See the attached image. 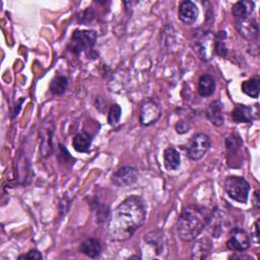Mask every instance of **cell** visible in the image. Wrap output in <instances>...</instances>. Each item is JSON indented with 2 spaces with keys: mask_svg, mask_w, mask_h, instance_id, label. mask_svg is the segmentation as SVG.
<instances>
[{
  "mask_svg": "<svg viewBox=\"0 0 260 260\" xmlns=\"http://www.w3.org/2000/svg\"><path fill=\"white\" fill-rule=\"evenodd\" d=\"M259 237H260L259 236V219H257L254 224V240L256 243H258Z\"/></svg>",
  "mask_w": 260,
  "mask_h": 260,
  "instance_id": "obj_27",
  "label": "cell"
},
{
  "mask_svg": "<svg viewBox=\"0 0 260 260\" xmlns=\"http://www.w3.org/2000/svg\"><path fill=\"white\" fill-rule=\"evenodd\" d=\"M161 110L159 105L152 99L144 100L139 108V121L143 126H150L160 118Z\"/></svg>",
  "mask_w": 260,
  "mask_h": 260,
  "instance_id": "obj_6",
  "label": "cell"
},
{
  "mask_svg": "<svg viewBox=\"0 0 260 260\" xmlns=\"http://www.w3.org/2000/svg\"><path fill=\"white\" fill-rule=\"evenodd\" d=\"M254 205L259 208L260 207V199H259V190H256L254 193Z\"/></svg>",
  "mask_w": 260,
  "mask_h": 260,
  "instance_id": "obj_28",
  "label": "cell"
},
{
  "mask_svg": "<svg viewBox=\"0 0 260 260\" xmlns=\"http://www.w3.org/2000/svg\"><path fill=\"white\" fill-rule=\"evenodd\" d=\"M199 15V10L196 4L192 1H183L178 8V17L185 24L191 25L196 22Z\"/></svg>",
  "mask_w": 260,
  "mask_h": 260,
  "instance_id": "obj_10",
  "label": "cell"
},
{
  "mask_svg": "<svg viewBox=\"0 0 260 260\" xmlns=\"http://www.w3.org/2000/svg\"><path fill=\"white\" fill-rule=\"evenodd\" d=\"M68 87V79L65 75L57 74L55 77L51 80L49 88L52 94L54 95H60L66 91Z\"/></svg>",
  "mask_w": 260,
  "mask_h": 260,
  "instance_id": "obj_20",
  "label": "cell"
},
{
  "mask_svg": "<svg viewBox=\"0 0 260 260\" xmlns=\"http://www.w3.org/2000/svg\"><path fill=\"white\" fill-rule=\"evenodd\" d=\"M188 130H189V126H188V124H187L186 122L180 121V122H178V123L176 124V131H177L178 133L183 134V133L188 132Z\"/></svg>",
  "mask_w": 260,
  "mask_h": 260,
  "instance_id": "obj_26",
  "label": "cell"
},
{
  "mask_svg": "<svg viewBox=\"0 0 260 260\" xmlns=\"http://www.w3.org/2000/svg\"><path fill=\"white\" fill-rule=\"evenodd\" d=\"M80 251L82 254L89 258H95L101 254L102 246L99 240L94 238H89L81 243Z\"/></svg>",
  "mask_w": 260,
  "mask_h": 260,
  "instance_id": "obj_17",
  "label": "cell"
},
{
  "mask_svg": "<svg viewBox=\"0 0 260 260\" xmlns=\"http://www.w3.org/2000/svg\"><path fill=\"white\" fill-rule=\"evenodd\" d=\"M164 162L168 171L177 170L181 165V155L174 147H168L164 151Z\"/></svg>",
  "mask_w": 260,
  "mask_h": 260,
  "instance_id": "obj_18",
  "label": "cell"
},
{
  "mask_svg": "<svg viewBox=\"0 0 260 260\" xmlns=\"http://www.w3.org/2000/svg\"><path fill=\"white\" fill-rule=\"evenodd\" d=\"M212 241L208 237L198 239L191 248L192 259H205L211 253Z\"/></svg>",
  "mask_w": 260,
  "mask_h": 260,
  "instance_id": "obj_12",
  "label": "cell"
},
{
  "mask_svg": "<svg viewBox=\"0 0 260 260\" xmlns=\"http://www.w3.org/2000/svg\"><path fill=\"white\" fill-rule=\"evenodd\" d=\"M92 142V136L85 131L78 132L72 140L73 148L78 152H86Z\"/></svg>",
  "mask_w": 260,
  "mask_h": 260,
  "instance_id": "obj_19",
  "label": "cell"
},
{
  "mask_svg": "<svg viewBox=\"0 0 260 260\" xmlns=\"http://www.w3.org/2000/svg\"><path fill=\"white\" fill-rule=\"evenodd\" d=\"M121 114H122V110L121 107L117 104H114L111 106L109 113H108V122L110 125L114 126L116 125L121 118Z\"/></svg>",
  "mask_w": 260,
  "mask_h": 260,
  "instance_id": "obj_23",
  "label": "cell"
},
{
  "mask_svg": "<svg viewBox=\"0 0 260 260\" xmlns=\"http://www.w3.org/2000/svg\"><path fill=\"white\" fill-rule=\"evenodd\" d=\"M212 211L199 204L186 206L179 215L176 229L178 236L184 242L195 240L208 225Z\"/></svg>",
  "mask_w": 260,
  "mask_h": 260,
  "instance_id": "obj_2",
  "label": "cell"
},
{
  "mask_svg": "<svg viewBox=\"0 0 260 260\" xmlns=\"http://www.w3.org/2000/svg\"><path fill=\"white\" fill-rule=\"evenodd\" d=\"M250 238L241 228H233L226 241V248L231 251L244 252L250 247Z\"/></svg>",
  "mask_w": 260,
  "mask_h": 260,
  "instance_id": "obj_7",
  "label": "cell"
},
{
  "mask_svg": "<svg viewBox=\"0 0 260 260\" xmlns=\"http://www.w3.org/2000/svg\"><path fill=\"white\" fill-rule=\"evenodd\" d=\"M138 179V170L131 166L119 168L112 176V182L118 187H128L136 183Z\"/></svg>",
  "mask_w": 260,
  "mask_h": 260,
  "instance_id": "obj_8",
  "label": "cell"
},
{
  "mask_svg": "<svg viewBox=\"0 0 260 260\" xmlns=\"http://www.w3.org/2000/svg\"><path fill=\"white\" fill-rule=\"evenodd\" d=\"M144 244L147 248L151 250L152 256L151 258L164 257V249H165V237L164 233L159 230L149 232L144 236Z\"/></svg>",
  "mask_w": 260,
  "mask_h": 260,
  "instance_id": "obj_9",
  "label": "cell"
},
{
  "mask_svg": "<svg viewBox=\"0 0 260 260\" xmlns=\"http://www.w3.org/2000/svg\"><path fill=\"white\" fill-rule=\"evenodd\" d=\"M226 38V35L223 30L218 31V34L214 38V50L215 52L220 56L226 55V48L224 45V39Z\"/></svg>",
  "mask_w": 260,
  "mask_h": 260,
  "instance_id": "obj_22",
  "label": "cell"
},
{
  "mask_svg": "<svg viewBox=\"0 0 260 260\" xmlns=\"http://www.w3.org/2000/svg\"><path fill=\"white\" fill-rule=\"evenodd\" d=\"M18 259H30V260H41V259H43V256H42V254L38 251V250H36V249H34V250H30V251H28L26 254H23V255H20L19 257H18Z\"/></svg>",
  "mask_w": 260,
  "mask_h": 260,
  "instance_id": "obj_25",
  "label": "cell"
},
{
  "mask_svg": "<svg viewBox=\"0 0 260 260\" xmlns=\"http://www.w3.org/2000/svg\"><path fill=\"white\" fill-rule=\"evenodd\" d=\"M255 8V3L252 1H239L236 4H234L232 8L233 15L235 16L236 20H241L245 18L251 17L253 11Z\"/></svg>",
  "mask_w": 260,
  "mask_h": 260,
  "instance_id": "obj_14",
  "label": "cell"
},
{
  "mask_svg": "<svg viewBox=\"0 0 260 260\" xmlns=\"http://www.w3.org/2000/svg\"><path fill=\"white\" fill-rule=\"evenodd\" d=\"M93 16H94V12L89 7V8L84 9L83 11H81L79 13V15L77 16V18H78V21L81 22V23H88V22H90L92 20Z\"/></svg>",
  "mask_w": 260,
  "mask_h": 260,
  "instance_id": "obj_24",
  "label": "cell"
},
{
  "mask_svg": "<svg viewBox=\"0 0 260 260\" xmlns=\"http://www.w3.org/2000/svg\"><path fill=\"white\" fill-rule=\"evenodd\" d=\"M210 145V139L205 133H196L192 136L187 147L188 156L193 160H198L205 155Z\"/></svg>",
  "mask_w": 260,
  "mask_h": 260,
  "instance_id": "obj_5",
  "label": "cell"
},
{
  "mask_svg": "<svg viewBox=\"0 0 260 260\" xmlns=\"http://www.w3.org/2000/svg\"><path fill=\"white\" fill-rule=\"evenodd\" d=\"M215 80L210 74H203L199 77L197 90L201 96H210L215 90Z\"/></svg>",
  "mask_w": 260,
  "mask_h": 260,
  "instance_id": "obj_16",
  "label": "cell"
},
{
  "mask_svg": "<svg viewBox=\"0 0 260 260\" xmlns=\"http://www.w3.org/2000/svg\"><path fill=\"white\" fill-rule=\"evenodd\" d=\"M96 41V32L94 30L87 29H76L68 44V49L78 55L82 52L90 50Z\"/></svg>",
  "mask_w": 260,
  "mask_h": 260,
  "instance_id": "obj_4",
  "label": "cell"
},
{
  "mask_svg": "<svg viewBox=\"0 0 260 260\" xmlns=\"http://www.w3.org/2000/svg\"><path fill=\"white\" fill-rule=\"evenodd\" d=\"M224 190L226 194L240 203H246L250 191L249 183L242 177L229 176L223 182Z\"/></svg>",
  "mask_w": 260,
  "mask_h": 260,
  "instance_id": "obj_3",
  "label": "cell"
},
{
  "mask_svg": "<svg viewBox=\"0 0 260 260\" xmlns=\"http://www.w3.org/2000/svg\"><path fill=\"white\" fill-rule=\"evenodd\" d=\"M206 118L214 126H221L223 124V113H222V104L219 101L211 102L205 110Z\"/></svg>",
  "mask_w": 260,
  "mask_h": 260,
  "instance_id": "obj_13",
  "label": "cell"
},
{
  "mask_svg": "<svg viewBox=\"0 0 260 260\" xmlns=\"http://www.w3.org/2000/svg\"><path fill=\"white\" fill-rule=\"evenodd\" d=\"M236 27L239 32L248 40H258V23L254 18H245L236 20Z\"/></svg>",
  "mask_w": 260,
  "mask_h": 260,
  "instance_id": "obj_11",
  "label": "cell"
},
{
  "mask_svg": "<svg viewBox=\"0 0 260 260\" xmlns=\"http://www.w3.org/2000/svg\"><path fill=\"white\" fill-rule=\"evenodd\" d=\"M259 78L258 77H252L248 80H245L242 82L241 84V88H242V91L249 95L250 98H258L259 95Z\"/></svg>",
  "mask_w": 260,
  "mask_h": 260,
  "instance_id": "obj_21",
  "label": "cell"
},
{
  "mask_svg": "<svg viewBox=\"0 0 260 260\" xmlns=\"http://www.w3.org/2000/svg\"><path fill=\"white\" fill-rule=\"evenodd\" d=\"M146 208L143 200L136 195L124 199L111 213L108 234L114 241H126L144 223Z\"/></svg>",
  "mask_w": 260,
  "mask_h": 260,
  "instance_id": "obj_1",
  "label": "cell"
},
{
  "mask_svg": "<svg viewBox=\"0 0 260 260\" xmlns=\"http://www.w3.org/2000/svg\"><path fill=\"white\" fill-rule=\"evenodd\" d=\"M232 118L235 123H252L253 109L246 105H237L232 111Z\"/></svg>",
  "mask_w": 260,
  "mask_h": 260,
  "instance_id": "obj_15",
  "label": "cell"
}]
</instances>
